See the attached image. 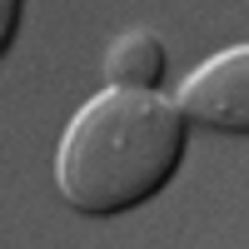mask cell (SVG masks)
<instances>
[{"mask_svg":"<svg viewBox=\"0 0 249 249\" xmlns=\"http://www.w3.org/2000/svg\"><path fill=\"white\" fill-rule=\"evenodd\" d=\"M184 155V115L160 90L90 95L55 144V190L80 214H120L170 184Z\"/></svg>","mask_w":249,"mask_h":249,"instance_id":"6da1fadb","label":"cell"},{"mask_svg":"<svg viewBox=\"0 0 249 249\" xmlns=\"http://www.w3.org/2000/svg\"><path fill=\"white\" fill-rule=\"evenodd\" d=\"M179 105L195 124L244 135L249 130V45H224L219 55L199 60L179 85Z\"/></svg>","mask_w":249,"mask_h":249,"instance_id":"7a4b0ae2","label":"cell"},{"mask_svg":"<svg viewBox=\"0 0 249 249\" xmlns=\"http://www.w3.org/2000/svg\"><path fill=\"white\" fill-rule=\"evenodd\" d=\"M164 65H170V55H164V40L155 30H124L110 40V55H105V75L110 85H124V90H155L164 80Z\"/></svg>","mask_w":249,"mask_h":249,"instance_id":"3957f363","label":"cell"},{"mask_svg":"<svg viewBox=\"0 0 249 249\" xmlns=\"http://www.w3.org/2000/svg\"><path fill=\"white\" fill-rule=\"evenodd\" d=\"M15 20H20V0H5V10H0V45H10Z\"/></svg>","mask_w":249,"mask_h":249,"instance_id":"277c9868","label":"cell"}]
</instances>
